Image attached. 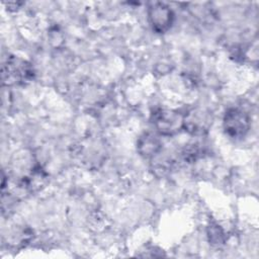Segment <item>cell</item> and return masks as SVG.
Wrapping results in <instances>:
<instances>
[{
    "instance_id": "ba28073f",
    "label": "cell",
    "mask_w": 259,
    "mask_h": 259,
    "mask_svg": "<svg viewBox=\"0 0 259 259\" xmlns=\"http://www.w3.org/2000/svg\"><path fill=\"white\" fill-rule=\"evenodd\" d=\"M207 236L210 244L221 245L225 242V232L224 230L215 223H210L207 227Z\"/></svg>"
},
{
    "instance_id": "9c48e42d",
    "label": "cell",
    "mask_w": 259,
    "mask_h": 259,
    "mask_svg": "<svg viewBox=\"0 0 259 259\" xmlns=\"http://www.w3.org/2000/svg\"><path fill=\"white\" fill-rule=\"evenodd\" d=\"M203 150L200 149L198 144H191V145H187L184 150L182 151V158L185 162L191 163L196 161L199 157L202 156Z\"/></svg>"
},
{
    "instance_id": "8992f818",
    "label": "cell",
    "mask_w": 259,
    "mask_h": 259,
    "mask_svg": "<svg viewBox=\"0 0 259 259\" xmlns=\"http://www.w3.org/2000/svg\"><path fill=\"white\" fill-rule=\"evenodd\" d=\"M97 144L99 142L95 140H89V144L87 141L78 144L76 154L84 165H97L104 159L103 146H97Z\"/></svg>"
},
{
    "instance_id": "5b68a950",
    "label": "cell",
    "mask_w": 259,
    "mask_h": 259,
    "mask_svg": "<svg viewBox=\"0 0 259 259\" xmlns=\"http://www.w3.org/2000/svg\"><path fill=\"white\" fill-rule=\"evenodd\" d=\"M148 19L154 31L164 33L170 29L174 21V13L164 3L156 2L148 8Z\"/></svg>"
},
{
    "instance_id": "277c9868",
    "label": "cell",
    "mask_w": 259,
    "mask_h": 259,
    "mask_svg": "<svg viewBox=\"0 0 259 259\" xmlns=\"http://www.w3.org/2000/svg\"><path fill=\"white\" fill-rule=\"evenodd\" d=\"M212 123L208 110L202 107H193L183 114V130L192 135H204Z\"/></svg>"
},
{
    "instance_id": "7a4b0ae2",
    "label": "cell",
    "mask_w": 259,
    "mask_h": 259,
    "mask_svg": "<svg viewBox=\"0 0 259 259\" xmlns=\"http://www.w3.org/2000/svg\"><path fill=\"white\" fill-rule=\"evenodd\" d=\"M251 125L249 115L240 108H229L223 118V127L228 137L234 140L244 138Z\"/></svg>"
},
{
    "instance_id": "6da1fadb",
    "label": "cell",
    "mask_w": 259,
    "mask_h": 259,
    "mask_svg": "<svg viewBox=\"0 0 259 259\" xmlns=\"http://www.w3.org/2000/svg\"><path fill=\"white\" fill-rule=\"evenodd\" d=\"M34 77L32 65L15 56L7 58L2 66V83L3 85H24L29 83Z\"/></svg>"
},
{
    "instance_id": "3957f363",
    "label": "cell",
    "mask_w": 259,
    "mask_h": 259,
    "mask_svg": "<svg viewBox=\"0 0 259 259\" xmlns=\"http://www.w3.org/2000/svg\"><path fill=\"white\" fill-rule=\"evenodd\" d=\"M152 122L162 136L170 137L183 130V114L173 109H158L152 114Z\"/></svg>"
},
{
    "instance_id": "52a82bcc",
    "label": "cell",
    "mask_w": 259,
    "mask_h": 259,
    "mask_svg": "<svg viewBox=\"0 0 259 259\" xmlns=\"http://www.w3.org/2000/svg\"><path fill=\"white\" fill-rule=\"evenodd\" d=\"M137 150L145 158H155L162 150V143L154 134L145 133L138 140Z\"/></svg>"
}]
</instances>
